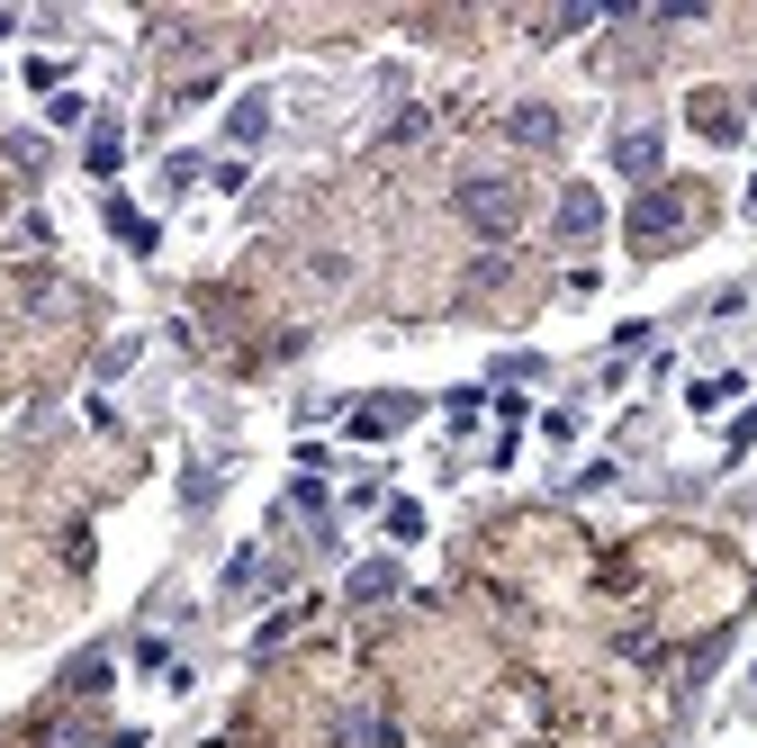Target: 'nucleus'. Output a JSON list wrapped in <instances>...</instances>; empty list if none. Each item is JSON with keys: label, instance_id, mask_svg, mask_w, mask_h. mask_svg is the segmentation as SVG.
I'll return each mask as SVG.
<instances>
[{"label": "nucleus", "instance_id": "nucleus-1", "mask_svg": "<svg viewBox=\"0 0 757 748\" xmlns=\"http://www.w3.org/2000/svg\"><path fill=\"white\" fill-rule=\"evenodd\" d=\"M460 208H469L478 235H505V226H514V189H505V181H469V189H460Z\"/></svg>", "mask_w": 757, "mask_h": 748}, {"label": "nucleus", "instance_id": "nucleus-2", "mask_svg": "<svg viewBox=\"0 0 757 748\" xmlns=\"http://www.w3.org/2000/svg\"><path fill=\"white\" fill-rule=\"evenodd\" d=\"M109 235H117L126 253H154V217H135L126 198H109Z\"/></svg>", "mask_w": 757, "mask_h": 748}, {"label": "nucleus", "instance_id": "nucleus-3", "mask_svg": "<svg viewBox=\"0 0 757 748\" xmlns=\"http://www.w3.org/2000/svg\"><path fill=\"white\" fill-rule=\"evenodd\" d=\"M613 163H623L632 181H649V172H658V135H623V145H613Z\"/></svg>", "mask_w": 757, "mask_h": 748}, {"label": "nucleus", "instance_id": "nucleus-4", "mask_svg": "<svg viewBox=\"0 0 757 748\" xmlns=\"http://www.w3.org/2000/svg\"><path fill=\"white\" fill-rule=\"evenodd\" d=\"M560 235H595V189H569L560 198Z\"/></svg>", "mask_w": 757, "mask_h": 748}, {"label": "nucleus", "instance_id": "nucleus-5", "mask_svg": "<svg viewBox=\"0 0 757 748\" xmlns=\"http://www.w3.org/2000/svg\"><path fill=\"white\" fill-rule=\"evenodd\" d=\"M388 586H397V568H388V560H370V568H352V595H361V604H379Z\"/></svg>", "mask_w": 757, "mask_h": 748}, {"label": "nucleus", "instance_id": "nucleus-6", "mask_svg": "<svg viewBox=\"0 0 757 748\" xmlns=\"http://www.w3.org/2000/svg\"><path fill=\"white\" fill-rule=\"evenodd\" d=\"M117 163H126V145H117V126H100V135H91V172H117Z\"/></svg>", "mask_w": 757, "mask_h": 748}, {"label": "nucleus", "instance_id": "nucleus-7", "mask_svg": "<svg viewBox=\"0 0 757 748\" xmlns=\"http://www.w3.org/2000/svg\"><path fill=\"white\" fill-rule=\"evenodd\" d=\"M262 126H270V100H244V109H235V135H244V145H253Z\"/></svg>", "mask_w": 757, "mask_h": 748}]
</instances>
